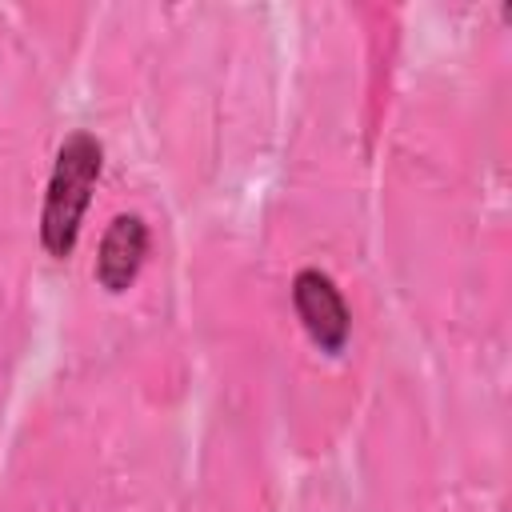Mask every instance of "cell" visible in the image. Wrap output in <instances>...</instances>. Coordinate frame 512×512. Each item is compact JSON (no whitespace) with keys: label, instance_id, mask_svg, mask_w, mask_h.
<instances>
[{"label":"cell","instance_id":"1","mask_svg":"<svg viewBox=\"0 0 512 512\" xmlns=\"http://www.w3.org/2000/svg\"><path fill=\"white\" fill-rule=\"evenodd\" d=\"M100 156L104 152L88 132H72L56 152V168L40 212V240L52 256H68L80 236V220L92 200V184L100 176Z\"/></svg>","mask_w":512,"mask_h":512},{"label":"cell","instance_id":"2","mask_svg":"<svg viewBox=\"0 0 512 512\" xmlns=\"http://www.w3.org/2000/svg\"><path fill=\"white\" fill-rule=\"evenodd\" d=\"M292 304H296V316H300L304 332H308L324 352H340V348L348 344L352 316H348V308H344L340 288H336L320 268L296 272V280H292Z\"/></svg>","mask_w":512,"mask_h":512},{"label":"cell","instance_id":"3","mask_svg":"<svg viewBox=\"0 0 512 512\" xmlns=\"http://www.w3.org/2000/svg\"><path fill=\"white\" fill-rule=\"evenodd\" d=\"M144 252H148V228L140 216H116L100 240V252H96V280L100 288L108 292H124L140 264H144Z\"/></svg>","mask_w":512,"mask_h":512}]
</instances>
